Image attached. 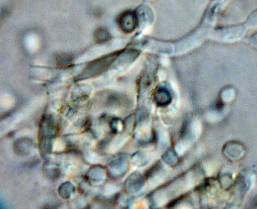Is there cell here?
<instances>
[{
  "label": "cell",
  "instance_id": "6da1fadb",
  "mask_svg": "<svg viewBox=\"0 0 257 209\" xmlns=\"http://www.w3.org/2000/svg\"><path fill=\"white\" fill-rule=\"evenodd\" d=\"M245 25L225 27L218 30L217 37L224 42H234L241 40L246 34Z\"/></svg>",
  "mask_w": 257,
  "mask_h": 209
},
{
  "label": "cell",
  "instance_id": "277c9868",
  "mask_svg": "<svg viewBox=\"0 0 257 209\" xmlns=\"http://www.w3.org/2000/svg\"><path fill=\"white\" fill-rule=\"evenodd\" d=\"M245 26L249 28H257V10L253 12L248 18Z\"/></svg>",
  "mask_w": 257,
  "mask_h": 209
},
{
  "label": "cell",
  "instance_id": "5b68a950",
  "mask_svg": "<svg viewBox=\"0 0 257 209\" xmlns=\"http://www.w3.org/2000/svg\"><path fill=\"white\" fill-rule=\"evenodd\" d=\"M97 41L102 43L107 41L109 37V33L104 29H100L97 31L96 35Z\"/></svg>",
  "mask_w": 257,
  "mask_h": 209
},
{
  "label": "cell",
  "instance_id": "8992f818",
  "mask_svg": "<svg viewBox=\"0 0 257 209\" xmlns=\"http://www.w3.org/2000/svg\"><path fill=\"white\" fill-rule=\"evenodd\" d=\"M249 43L253 47L257 49V33L250 38Z\"/></svg>",
  "mask_w": 257,
  "mask_h": 209
},
{
  "label": "cell",
  "instance_id": "7a4b0ae2",
  "mask_svg": "<svg viewBox=\"0 0 257 209\" xmlns=\"http://www.w3.org/2000/svg\"><path fill=\"white\" fill-rule=\"evenodd\" d=\"M117 23L123 32L130 33L137 28L138 19L135 12L132 10H126L118 17Z\"/></svg>",
  "mask_w": 257,
  "mask_h": 209
},
{
  "label": "cell",
  "instance_id": "3957f363",
  "mask_svg": "<svg viewBox=\"0 0 257 209\" xmlns=\"http://www.w3.org/2000/svg\"><path fill=\"white\" fill-rule=\"evenodd\" d=\"M155 98L159 105L165 106L170 102L169 92L165 89H159L155 93Z\"/></svg>",
  "mask_w": 257,
  "mask_h": 209
}]
</instances>
